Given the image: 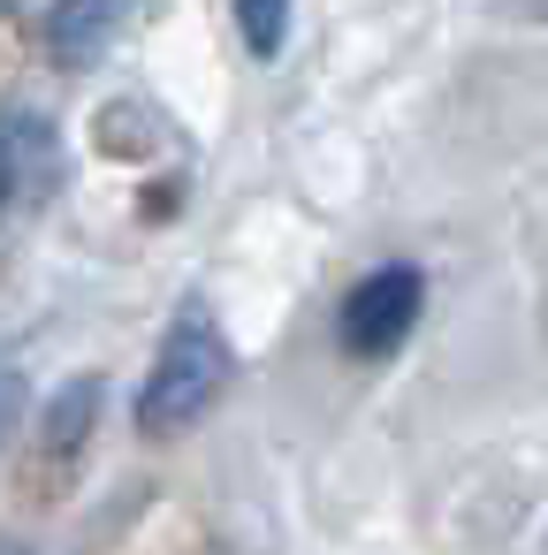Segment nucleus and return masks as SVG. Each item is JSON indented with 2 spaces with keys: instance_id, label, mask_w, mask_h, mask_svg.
<instances>
[{
  "instance_id": "obj_4",
  "label": "nucleus",
  "mask_w": 548,
  "mask_h": 555,
  "mask_svg": "<svg viewBox=\"0 0 548 555\" xmlns=\"http://www.w3.org/2000/svg\"><path fill=\"white\" fill-rule=\"evenodd\" d=\"M229 9H237L244 47H252L259 62H275V54H282V39H290V0H229Z\"/></svg>"
},
{
  "instance_id": "obj_3",
  "label": "nucleus",
  "mask_w": 548,
  "mask_h": 555,
  "mask_svg": "<svg viewBox=\"0 0 548 555\" xmlns=\"http://www.w3.org/2000/svg\"><path fill=\"white\" fill-rule=\"evenodd\" d=\"M123 9H130V0H62L54 24H47V47H54L69 69L100 62L107 39H115V24H123Z\"/></svg>"
},
{
  "instance_id": "obj_1",
  "label": "nucleus",
  "mask_w": 548,
  "mask_h": 555,
  "mask_svg": "<svg viewBox=\"0 0 548 555\" xmlns=\"http://www.w3.org/2000/svg\"><path fill=\"white\" fill-rule=\"evenodd\" d=\"M229 373H237L229 335H221L214 312L191 297V305L176 312V327L161 335V358H153V373H145V388H138V426H145V434H183V426H199V418L221 403Z\"/></svg>"
},
{
  "instance_id": "obj_2",
  "label": "nucleus",
  "mask_w": 548,
  "mask_h": 555,
  "mask_svg": "<svg viewBox=\"0 0 548 555\" xmlns=\"http://www.w3.org/2000/svg\"><path fill=\"white\" fill-rule=\"evenodd\" d=\"M426 312V274L419 267H373L351 297H343V350L351 358H396L404 335Z\"/></svg>"
},
{
  "instance_id": "obj_5",
  "label": "nucleus",
  "mask_w": 548,
  "mask_h": 555,
  "mask_svg": "<svg viewBox=\"0 0 548 555\" xmlns=\"http://www.w3.org/2000/svg\"><path fill=\"white\" fill-rule=\"evenodd\" d=\"M9 191H16V145H9V130H0V206H9Z\"/></svg>"
}]
</instances>
